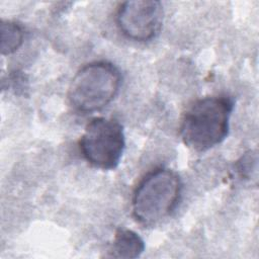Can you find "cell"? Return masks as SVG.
<instances>
[{
	"label": "cell",
	"instance_id": "obj_1",
	"mask_svg": "<svg viewBox=\"0 0 259 259\" xmlns=\"http://www.w3.org/2000/svg\"><path fill=\"white\" fill-rule=\"evenodd\" d=\"M234 100L228 95L207 96L196 100L184 113L180 124L183 143L197 152L207 151L228 136Z\"/></svg>",
	"mask_w": 259,
	"mask_h": 259
},
{
	"label": "cell",
	"instance_id": "obj_2",
	"mask_svg": "<svg viewBox=\"0 0 259 259\" xmlns=\"http://www.w3.org/2000/svg\"><path fill=\"white\" fill-rule=\"evenodd\" d=\"M182 191L179 175L169 168L149 172L138 184L132 199L135 219L147 227L155 226L171 215Z\"/></svg>",
	"mask_w": 259,
	"mask_h": 259
},
{
	"label": "cell",
	"instance_id": "obj_3",
	"mask_svg": "<svg viewBox=\"0 0 259 259\" xmlns=\"http://www.w3.org/2000/svg\"><path fill=\"white\" fill-rule=\"evenodd\" d=\"M120 84V72L112 63L91 62L72 78L68 89L69 103L82 113L100 110L114 99Z\"/></svg>",
	"mask_w": 259,
	"mask_h": 259
},
{
	"label": "cell",
	"instance_id": "obj_4",
	"mask_svg": "<svg viewBox=\"0 0 259 259\" xmlns=\"http://www.w3.org/2000/svg\"><path fill=\"white\" fill-rule=\"evenodd\" d=\"M79 147L85 160L93 167L115 169L125 148L123 126L115 118L94 117L85 126Z\"/></svg>",
	"mask_w": 259,
	"mask_h": 259
},
{
	"label": "cell",
	"instance_id": "obj_5",
	"mask_svg": "<svg viewBox=\"0 0 259 259\" xmlns=\"http://www.w3.org/2000/svg\"><path fill=\"white\" fill-rule=\"evenodd\" d=\"M116 23L127 38L148 41L160 31L163 23V6L156 0L122 2L116 12Z\"/></svg>",
	"mask_w": 259,
	"mask_h": 259
},
{
	"label": "cell",
	"instance_id": "obj_6",
	"mask_svg": "<svg viewBox=\"0 0 259 259\" xmlns=\"http://www.w3.org/2000/svg\"><path fill=\"white\" fill-rule=\"evenodd\" d=\"M145 250V242L135 231L119 228L116 230L109 248V257L132 259L139 257Z\"/></svg>",
	"mask_w": 259,
	"mask_h": 259
},
{
	"label": "cell",
	"instance_id": "obj_7",
	"mask_svg": "<svg viewBox=\"0 0 259 259\" xmlns=\"http://www.w3.org/2000/svg\"><path fill=\"white\" fill-rule=\"evenodd\" d=\"M1 34V54L3 56L11 55L16 52L22 45L24 38V31L20 24L11 20H1L0 24Z\"/></svg>",
	"mask_w": 259,
	"mask_h": 259
},
{
	"label": "cell",
	"instance_id": "obj_8",
	"mask_svg": "<svg viewBox=\"0 0 259 259\" xmlns=\"http://www.w3.org/2000/svg\"><path fill=\"white\" fill-rule=\"evenodd\" d=\"M237 171L242 178L250 179L253 173L257 174V154L250 152L244 155L237 163Z\"/></svg>",
	"mask_w": 259,
	"mask_h": 259
}]
</instances>
